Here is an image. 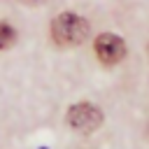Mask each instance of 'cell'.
<instances>
[{"instance_id": "277c9868", "label": "cell", "mask_w": 149, "mask_h": 149, "mask_svg": "<svg viewBox=\"0 0 149 149\" xmlns=\"http://www.w3.org/2000/svg\"><path fill=\"white\" fill-rule=\"evenodd\" d=\"M16 42V30L7 23V21H0V49H7Z\"/></svg>"}, {"instance_id": "7a4b0ae2", "label": "cell", "mask_w": 149, "mask_h": 149, "mask_svg": "<svg viewBox=\"0 0 149 149\" xmlns=\"http://www.w3.org/2000/svg\"><path fill=\"white\" fill-rule=\"evenodd\" d=\"M100 123H102V112L91 102H79V105H72L68 109V126L81 135L98 130Z\"/></svg>"}, {"instance_id": "8992f818", "label": "cell", "mask_w": 149, "mask_h": 149, "mask_svg": "<svg viewBox=\"0 0 149 149\" xmlns=\"http://www.w3.org/2000/svg\"><path fill=\"white\" fill-rule=\"evenodd\" d=\"M147 137H149V126H147Z\"/></svg>"}, {"instance_id": "6da1fadb", "label": "cell", "mask_w": 149, "mask_h": 149, "mask_svg": "<svg viewBox=\"0 0 149 149\" xmlns=\"http://www.w3.org/2000/svg\"><path fill=\"white\" fill-rule=\"evenodd\" d=\"M51 37L61 47H77L88 37V21L74 12H63L51 21Z\"/></svg>"}, {"instance_id": "52a82bcc", "label": "cell", "mask_w": 149, "mask_h": 149, "mask_svg": "<svg viewBox=\"0 0 149 149\" xmlns=\"http://www.w3.org/2000/svg\"><path fill=\"white\" fill-rule=\"evenodd\" d=\"M42 149H47V147H42Z\"/></svg>"}, {"instance_id": "5b68a950", "label": "cell", "mask_w": 149, "mask_h": 149, "mask_svg": "<svg viewBox=\"0 0 149 149\" xmlns=\"http://www.w3.org/2000/svg\"><path fill=\"white\" fill-rule=\"evenodd\" d=\"M19 2H23V5H30V7H33V5H42L44 0H19Z\"/></svg>"}, {"instance_id": "3957f363", "label": "cell", "mask_w": 149, "mask_h": 149, "mask_svg": "<svg viewBox=\"0 0 149 149\" xmlns=\"http://www.w3.org/2000/svg\"><path fill=\"white\" fill-rule=\"evenodd\" d=\"M95 56L105 63V65H114L126 56V44L119 35L112 33H102L95 37Z\"/></svg>"}]
</instances>
